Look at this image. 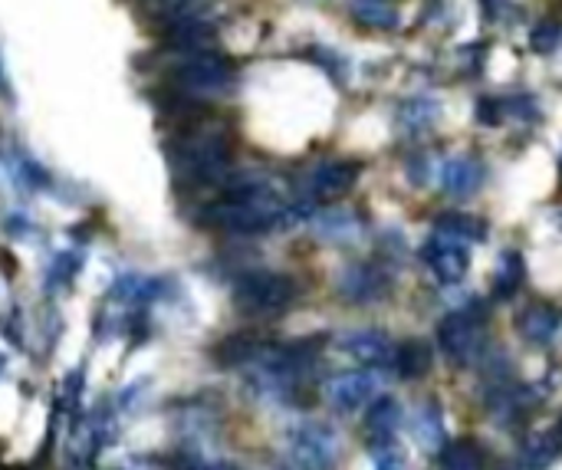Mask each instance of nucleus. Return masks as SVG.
Wrapping results in <instances>:
<instances>
[{
  "instance_id": "obj_20",
  "label": "nucleus",
  "mask_w": 562,
  "mask_h": 470,
  "mask_svg": "<svg viewBox=\"0 0 562 470\" xmlns=\"http://www.w3.org/2000/svg\"><path fill=\"white\" fill-rule=\"evenodd\" d=\"M484 447L474 437H461L440 447V470H484Z\"/></svg>"
},
{
  "instance_id": "obj_2",
  "label": "nucleus",
  "mask_w": 562,
  "mask_h": 470,
  "mask_svg": "<svg viewBox=\"0 0 562 470\" xmlns=\"http://www.w3.org/2000/svg\"><path fill=\"white\" fill-rule=\"evenodd\" d=\"M171 92L181 96H214L228 92L234 86V66L214 50H194V53H178L171 73H168Z\"/></svg>"
},
{
  "instance_id": "obj_18",
  "label": "nucleus",
  "mask_w": 562,
  "mask_h": 470,
  "mask_svg": "<svg viewBox=\"0 0 562 470\" xmlns=\"http://www.w3.org/2000/svg\"><path fill=\"white\" fill-rule=\"evenodd\" d=\"M398 424H401V405L388 395L375 398L369 418H366V434L372 444H382V441H395L398 434Z\"/></svg>"
},
{
  "instance_id": "obj_29",
  "label": "nucleus",
  "mask_w": 562,
  "mask_h": 470,
  "mask_svg": "<svg viewBox=\"0 0 562 470\" xmlns=\"http://www.w3.org/2000/svg\"><path fill=\"white\" fill-rule=\"evenodd\" d=\"M500 4H503V0H481V8H484V14H487V17H497Z\"/></svg>"
},
{
  "instance_id": "obj_1",
  "label": "nucleus",
  "mask_w": 562,
  "mask_h": 470,
  "mask_svg": "<svg viewBox=\"0 0 562 470\" xmlns=\"http://www.w3.org/2000/svg\"><path fill=\"white\" fill-rule=\"evenodd\" d=\"M171 165L184 185H217L231 168V142L220 132L184 129L171 149Z\"/></svg>"
},
{
  "instance_id": "obj_9",
  "label": "nucleus",
  "mask_w": 562,
  "mask_h": 470,
  "mask_svg": "<svg viewBox=\"0 0 562 470\" xmlns=\"http://www.w3.org/2000/svg\"><path fill=\"white\" fill-rule=\"evenodd\" d=\"M340 348L346 352L349 359L366 366V369H388V366H395V342L385 332H379V329L349 332V335H343Z\"/></svg>"
},
{
  "instance_id": "obj_16",
  "label": "nucleus",
  "mask_w": 562,
  "mask_h": 470,
  "mask_svg": "<svg viewBox=\"0 0 562 470\" xmlns=\"http://www.w3.org/2000/svg\"><path fill=\"white\" fill-rule=\"evenodd\" d=\"M431 363H434V348H431V342H424V339H408L405 345L395 348V369H398V376L408 379V382L424 379V376L431 372Z\"/></svg>"
},
{
  "instance_id": "obj_10",
  "label": "nucleus",
  "mask_w": 562,
  "mask_h": 470,
  "mask_svg": "<svg viewBox=\"0 0 562 470\" xmlns=\"http://www.w3.org/2000/svg\"><path fill=\"white\" fill-rule=\"evenodd\" d=\"M481 181H484V168H481L474 158H468V155L447 158L444 168H440V188H444L447 198L464 201V198L477 194Z\"/></svg>"
},
{
  "instance_id": "obj_8",
  "label": "nucleus",
  "mask_w": 562,
  "mask_h": 470,
  "mask_svg": "<svg viewBox=\"0 0 562 470\" xmlns=\"http://www.w3.org/2000/svg\"><path fill=\"white\" fill-rule=\"evenodd\" d=\"M392 290V274L382 264H349L340 277V293L346 303L366 306L385 300Z\"/></svg>"
},
{
  "instance_id": "obj_25",
  "label": "nucleus",
  "mask_w": 562,
  "mask_h": 470,
  "mask_svg": "<svg viewBox=\"0 0 562 470\" xmlns=\"http://www.w3.org/2000/svg\"><path fill=\"white\" fill-rule=\"evenodd\" d=\"M559 40H562V24H555V21H542L529 30V47L542 56L552 53L559 47Z\"/></svg>"
},
{
  "instance_id": "obj_31",
  "label": "nucleus",
  "mask_w": 562,
  "mask_h": 470,
  "mask_svg": "<svg viewBox=\"0 0 562 470\" xmlns=\"http://www.w3.org/2000/svg\"><path fill=\"white\" fill-rule=\"evenodd\" d=\"M0 92H8V79H4V69H0Z\"/></svg>"
},
{
  "instance_id": "obj_7",
  "label": "nucleus",
  "mask_w": 562,
  "mask_h": 470,
  "mask_svg": "<svg viewBox=\"0 0 562 470\" xmlns=\"http://www.w3.org/2000/svg\"><path fill=\"white\" fill-rule=\"evenodd\" d=\"M382 392V369H369V372H343L335 376L325 385V398L335 411L353 415L359 408H366L369 402H375V395Z\"/></svg>"
},
{
  "instance_id": "obj_15",
  "label": "nucleus",
  "mask_w": 562,
  "mask_h": 470,
  "mask_svg": "<svg viewBox=\"0 0 562 470\" xmlns=\"http://www.w3.org/2000/svg\"><path fill=\"white\" fill-rule=\"evenodd\" d=\"M440 119V102L431 96H411L398 105V129L408 136L427 132Z\"/></svg>"
},
{
  "instance_id": "obj_32",
  "label": "nucleus",
  "mask_w": 562,
  "mask_h": 470,
  "mask_svg": "<svg viewBox=\"0 0 562 470\" xmlns=\"http://www.w3.org/2000/svg\"><path fill=\"white\" fill-rule=\"evenodd\" d=\"M497 470H520V467H516V463H500Z\"/></svg>"
},
{
  "instance_id": "obj_22",
  "label": "nucleus",
  "mask_w": 562,
  "mask_h": 470,
  "mask_svg": "<svg viewBox=\"0 0 562 470\" xmlns=\"http://www.w3.org/2000/svg\"><path fill=\"white\" fill-rule=\"evenodd\" d=\"M562 444H559V434H536L526 441L523 447V460L529 470H546L555 457H559Z\"/></svg>"
},
{
  "instance_id": "obj_14",
  "label": "nucleus",
  "mask_w": 562,
  "mask_h": 470,
  "mask_svg": "<svg viewBox=\"0 0 562 470\" xmlns=\"http://www.w3.org/2000/svg\"><path fill=\"white\" fill-rule=\"evenodd\" d=\"M264 348H267V345L260 342L257 332H234V335H228V339L217 342L214 359H217L220 366H228V369H241V366H251Z\"/></svg>"
},
{
  "instance_id": "obj_17",
  "label": "nucleus",
  "mask_w": 562,
  "mask_h": 470,
  "mask_svg": "<svg viewBox=\"0 0 562 470\" xmlns=\"http://www.w3.org/2000/svg\"><path fill=\"white\" fill-rule=\"evenodd\" d=\"M562 326V313L552 303H533L520 313V332L529 342H549Z\"/></svg>"
},
{
  "instance_id": "obj_27",
  "label": "nucleus",
  "mask_w": 562,
  "mask_h": 470,
  "mask_svg": "<svg viewBox=\"0 0 562 470\" xmlns=\"http://www.w3.org/2000/svg\"><path fill=\"white\" fill-rule=\"evenodd\" d=\"M503 102H497V99H477V123L481 126H500V119H503V109H500Z\"/></svg>"
},
{
  "instance_id": "obj_3",
  "label": "nucleus",
  "mask_w": 562,
  "mask_h": 470,
  "mask_svg": "<svg viewBox=\"0 0 562 470\" xmlns=\"http://www.w3.org/2000/svg\"><path fill=\"white\" fill-rule=\"evenodd\" d=\"M296 300V283L286 274L251 270L234 283V303L247 316H277Z\"/></svg>"
},
{
  "instance_id": "obj_6",
  "label": "nucleus",
  "mask_w": 562,
  "mask_h": 470,
  "mask_svg": "<svg viewBox=\"0 0 562 470\" xmlns=\"http://www.w3.org/2000/svg\"><path fill=\"white\" fill-rule=\"evenodd\" d=\"M421 261L427 264V270L437 277V283L451 287V283H461L471 270V251L464 241H455L447 238V233H431L421 247Z\"/></svg>"
},
{
  "instance_id": "obj_11",
  "label": "nucleus",
  "mask_w": 562,
  "mask_h": 470,
  "mask_svg": "<svg viewBox=\"0 0 562 470\" xmlns=\"http://www.w3.org/2000/svg\"><path fill=\"white\" fill-rule=\"evenodd\" d=\"M356 181H359L356 162H322L309 178V191H312V198L332 201V198H343Z\"/></svg>"
},
{
  "instance_id": "obj_24",
  "label": "nucleus",
  "mask_w": 562,
  "mask_h": 470,
  "mask_svg": "<svg viewBox=\"0 0 562 470\" xmlns=\"http://www.w3.org/2000/svg\"><path fill=\"white\" fill-rule=\"evenodd\" d=\"M372 467L375 470H408V457L395 441L372 444Z\"/></svg>"
},
{
  "instance_id": "obj_26",
  "label": "nucleus",
  "mask_w": 562,
  "mask_h": 470,
  "mask_svg": "<svg viewBox=\"0 0 562 470\" xmlns=\"http://www.w3.org/2000/svg\"><path fill=\"white\" fill-rule=\"evenodd\" d=\"M503 112H510L513 119H536L539 115V102H536V96H529V92H523V96H510L507 102H503Z\"/></svg>"
},
{
  "instance_id": "obj_12",
  "label": "nucleus",
  "mask_w": 562,
  "mask_h": 470,
  "mask_svg": "<svg viewBox=\"0 0 562 470\" xmlns=\"http://www.w3.org/2000/svg\"><path fill=\"white\" fill-rule=\"evenodd\" d=\"M312 220H316V233H319V238H325L332 244H356L362 233H366L362 217L356 211H346V207H340V211H322Z\"/></svg>"
},
{
  "instance_id": "obj_34",
  "label": "nucleus",
  "mask_w": 562,
  "mask_h": 470,
  "mask_svg": "<svg viewBox=\"0 0 562 470\" xmlns=\"http://www.w3.org/2000/svg\"><path fill=\"white\" fill-rule=\"evenodd\" d=\"M559 431H562V421H559Z\"/></svg>"
},
{
  "instance_id": "obj_23",
  "label": "nucleus",
  "mask_w": 562,
  "mask_h": 470,
  "mask_svg": "<svg viewBox=\"0 0 562 470\" xmlns=\"http://www.w3.org/2000/svg\"><path fill=\"white\" fill-rule=\"evenodd\" d=\"M523 257L516 251H503L500 257V267H497V277H494V293L497 296H510L520 283H523Z\"/></svg>"
},
{
  "instance_id": "obj_30",
  "label": "nucleus",
  "mask_w": 562,
  "mask_h": 470,
  "mask_svg": "<svg viewBox=\"0 0 562 470\" xmlns=\"http://www.w3.org/2000/svg\"><path fill=\"white\" fill-rule=\"evenodd\" d=\"M197 470H238L234 463H207V467H197Z\"/></svg>"
},
{
  "instance_id": "obj_28",
  "label": "nucleus",
  "mask_w": 562,
  "mask_h": 470,
  "mask_svg": "<svg viewBox=\"0 0 562 470\" xmlns=\"http://www.w3.org/2000/svg\"><path fill=\"white\" fill-rule=\"evenodd\" d=\"M312 60H316L319 66H325L335 79H343V76H346V66H349L340 53H332V50H312Z\"/></svg>"
},
{
  "instance_id": "obj_21",
  "label": "nucleus",
  "mask_w": 562,
  "mask_h": 470,
  "mask_svg": "<svg viewBox=\"0 0 562 470\" xmlns=\"http://www.w3.org/2000/svg\"><path fill=\"white\" fill-rule=\"evenodd\" d=\"M434 230L437 233H447V238H455V241H464V244H477L487 238V224L481 217H471V214H440L434 220Z\"/></svg>"
},
{
  "instance_id": "obj_33",
  "label": "nucleus",
  "mask_w": 562,
  "mask_h": 470,
  "mask_svg": "<svg viewBox=\"0 0 562 470\" xmlns=\"http://www.w3.org/2000/svg\"><path fill=\"white\" fill-rule=\"evenodd\" d=\"M559 172H562V158H559Z\"/></svg>"
},
{
  "instance_id": "obj_13",
  "label": "nucleus",
  "mask_w": 562,
  "mask_h": 470,
  "mask_svg": "<svg viewBox=\"0 0 562 470\" xmlns=\"http://www.w3.org/2000/svg\"><path fill=\"white\" fill-rule=\"evenodd\" d=\"M411 437L427 450V454H440V447L447 444V431H444V415L437 402H424L414 415H411Z\"/></svg>"
},
{
  "instance_id": "obj_5",
  "label": "nucleus",
  "mask_w": 562,
  "mask_h": 470,
  "mask_svg": "<svg viewBox=\"0 0 562 470\" xmlns=\"http://www.w3.org/2000/svg\"><path fill=\"white\" fill-rule=\"evenodd\" d=\"M481 322L477 316L471 313H451V316H444L440 326H437V345L440 352L447 356V363L451 366H474L477 356H481Z\"/></svg>"
},
{
  "instance_id": "obj_19",
  "label": "nucleus",
  "mask_w": 562,
  "mask_h": 470,
  "mask_svg": "<svg viewBox=\"0 0 562 470\" xmlns=\"http://www.w3.org/2000/svg\"><path fill=\"white\" fill-rule=\"evenodd\" d=\"M349 17L369 30H395L398 11L388 0H349Z\"/></svg>"
},
{
  "instance_id": "obj_4",
  "label": "nucleus",
  "mask_w": 562,
  "mask_h": 470,
  "mask_svg": "<svg viewBox=\"0 0 562 470\" xmlns=\"http://www.w3.org/2000/svg\"><path fill=\"white\" fill-rule=\"evenodd\" d=\"M290 457L299 470H335L340 460V437L329 424H296L290 431Z\"/></svg>"
}]
</instances>
